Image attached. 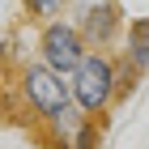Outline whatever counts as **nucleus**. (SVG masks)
Listing matches in <instances>:
<instances>
[{
    "label": "nucleus",
    "mask_w": 149,
    "mask_h": 149,
    "mask_svg": "<svg viewBox=\"0 0 149 149\" xmlns=\"http://www.w3.org/2000/svg\"><path fill=\"white\" fill-rule=\"evenodd\" d=\"M13 102L30 115V124H47L60 111L72 107V85L56 68H47L43 60H22L13 68Z\"/></svg>",
    "instance_id": "1"
},
{
    "label": "nucleus",
    "mask_w": 149,
    "mask_h": 149,
    "mask_svg": "<svg viewBox=\"0 0 149 149\" xmlns=\"http://www.w3.org/2000/svg\"><path fill=\"white\" fill-rule=\"evenodd\" d=\"M72 102L90 111L94 119H107L111 107H119V51H90L81 68L68 77Z\"/></svg>",
    "instance_id": "2"
},
{
    "label": "nucleus",
    "mask_w": 149,
    "mask_h": 149,
    "mask_svg": "<svg viewBox=\"0 0 149 149\" xmlns=\"http://www.w3.org/2000/svg\"><path fill=\"white\" fill-rule=\"evenodd\" d=\"M68 17L81 30V38L90 43V51H111L128 34V17L119 0H72Z\"/></svg>",
    "instance_id": "3"
},
{
    "label": "nucleus",
    "mask_w": 149,
    "mask_h": 149,
    "mask_svg": "<svg viewBox=\"0 0 149 149\" xmlns=\"http://www.w3.org/2000/svg\"><path fill=\"white\" fill-rule=\"evenodd\" d=\"M34 51L47 68H56L60 77H72L81 68V60L90 56V43L81 38V30L72 26V17H56V22L38 26L34 34Z\"/></svg>",
    "instance_id": "4"
},
{
    "label": "nucleus",
    "mask_w": 149,
    "mask_h": 149,
    "mask_svg": "<svg viewBox=\"0 0 149 149\" xmlns=\"http://www.w3.org/2000/svg\"><path fill=\"white\" fill-rule=\"evenodd\" d=\"M34 136L47 149H98L102 145V119H94L90 111H81L77 102L68 111H60L56 119L34 128Z\"/></svg>",
    "instance_id": "5"
},
{
    "label": "nucleus",
    "mask_w": 149,
    "mask_h": 149,
    "mask_svg": "<svg viewBox=\"0 0 149 149\" xmlns=\"http://www.w3.org/2000/svg\"><path fill=\"white\" fill-rule=\"evenodd\" d=\"M119 56H124L136 72H149V13H141V17L128 22V34H124V43H119Z\"/></svg>",
    "instance_id": "6"
},
{
    "label": "nucleus",
    "mask_w": 149,
    "mask_h": 149,
    "mask_svg": "<svg viewBox=\"0 0 149 149\" xmlns=\"http://www.w3.org/2000/svg\"><path fill=\"white\" fill-rule=\"evenodd\" d=\"M68 9H72V0H22L26 22H34V26H47V22H56V17H68Z\"/></svg>",
    "instance_id": "7"
},
{
    "label": "nucleus",
    "mask_w": 149,
    "mask_h": 149,
    "mask_svg": "<svg viewBox=\"0 0 149 149\" xmlns=\"http://www.w3.org/2000/svg\"><path fill=\"white\" fill-rule=\"evenodd\" d=\"M141 77H145V72H136V68H132V64H128L124 56H119V102H128V98L136 94Z\"/></svg>",
    "instance_id": "8"
}]
</instances>
